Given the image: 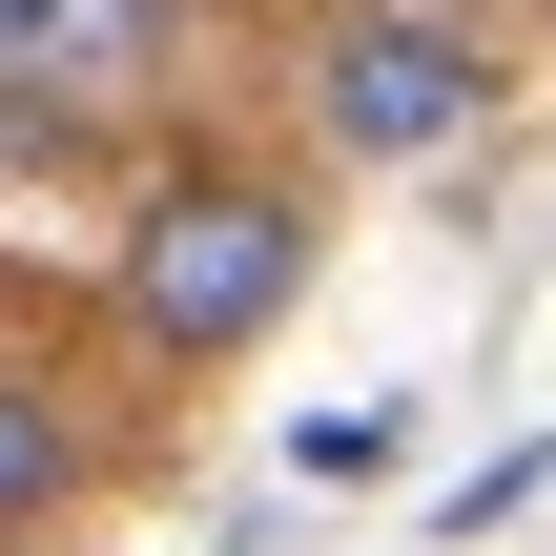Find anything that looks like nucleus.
<instances>
[{"label": "nucleus", "instance_id": "20e7f679", "mask_svg": "<svg viewBox=\"0 0 556 556\" xmlns=\"http://www.w3.org/2000/svg\"><path fill=\"white\" fill-rule=\"evenodd\" d=\"M62 495V413H0V516H41Z\"/></svg>", "mask_w": 556, "mask_h": 556}, {"label": "nucleus", "instance_id": "f03ea898", "mask_svg": "<svg viewBox=\"0 0 556 556\" xmlns=\"http://www.w3.org/2000/svg\"><path fill=\"white\" fill-rule=\"evenodd\" d=\"M309 103H330V144H351V165H433V144H475V124H495V62H475L454 21L371 0V21H330V41H309Z\"/></svg>", "mask_w": 556, "mask_h": 556}, {"label": "nucleus", "instance_id": "f257e3e1", "mask_svg": "<svg viewBox=\"0 0 556 556\" xmlns=\"http://www.w3.org/2000/svg\"><path fill=\"white\" fill-rule=\"evenodd\" d=\"M289 289H309V206L248 186V165H186V186L124 227V330H144V351H248Z\"/></svg>", "mask_w": 556, "mask_h": 556}, {"label": "nucleus", "instance_id": "7ed1b4c3", "mask_svg": "<svg viewBox=\"0 0 556 556\" xmlns=\"http://www.w3.org/2000/svg\"><path fill=\"white\" fill-rule=\"evenodd\" d=\"M165 41H186V0H41L21 21V83L41 103H124V83H165Z\"/></svg>", "mask_w": 556, "mask_h": 556}, {"label": "nucleus", "instance_id": "39448f33", "mask_svg": "<svg viewBox=\"0 0 556 556\" xmlns=\"http://www.w3.org/2000/svg\"><path fill=\"white\" fill-rule=\"evenodd\" d=\"M21 21H41V0H0V83H21Z\"/></svg>", "mask_w": 556, "mask_h": 556}]
</instances>
